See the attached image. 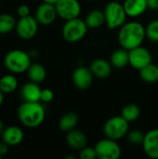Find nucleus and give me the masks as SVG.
Returning a JSON list of instances; mask_svg holds the SVG:
<instances>
[{
	"label": "nucleus",
	"instance_id": "1",
	"mask_svg": "<svg viewBox=\"0 0 158 159\" xmlns=\"http://www.w3.org/2000/svg\"><path fill=\"white\" fill-rule=\"evenodd\" d=\"M145 38V27L137 20L126 21L119 28L117 34V40L120 47L128 50L142 46Z\"/></svg>",
	"mask_w": 158,
	"mask_h": 159
},
{
	"label": "nucleus",
	"instance_id": "2",
	"mask_svg": "<svg viewBox=\"0 0 158 159\" xmlns=\"http://www.w3.org/2000/svg\"><path fill=\"white\" fill-rule=\"evenodd\" d=\"M17 116L24 127L34 129L45 121L46 109L41 102H23L18 107Z\"/></svg>",
	"mask_w": 158,
	"mask_h": 159
},
{
	"label": "nucleus",
	"instance_id": "3",
	"mask_svg": "<svg viewBox=\"0 0 158 159\" xmlns=\"http://www.w3.org/2000/svg\"><path fill=\"white\" fill-rule=\"evenodd\" d=\"M32 63V57L29 52L22 49H12L4 57L6 69L14 75L26 73Z\"/></svg>",
	"mask_w": 158,
	"mask_h": 159
},
{
	"label": "nucleus",
	"instance_id": "4",
	"mask_svg": "<svg viewBox=\"0 0 158 159\" xmlns=\"http://www.w3.org/2000/svg\"><path fill=\"white\" fill-rule=\"evenodd\" d=\"M105 16V24L110 30L119 29L126 21L128 15L123 4L119 1L112 0L106 4L103 8Z\"/></svg>",
	"mask_w": 158,
	"mask_h": 159
},
{
	"label": "nucleus",
	"instance_id": "5",
	"mask_svg": "<svg viewBox=\"0 0 158 159\" xmlns=\"http://www.w3.org/2000/svg\"><path fill=\"white\" fill-rule=\"evenodd\" d=\"M88 27L85 20L81 18H74L65 20L62 26L61 34L63 39L68 43H77L81 41L88 34Z\"/></svg>",
	"mask_w": 158,
	"mask_h": 159
},
{
	"label": "nucleus",
	"instance_id": "6",
	"mask_svg": "<svg viewBox=\"0 0 158 159\" xmlns=\"http://www.w3.org/2000/svg\"><path fill=\"white\" fill-rule=\"evenodd\" d=\"M102 130L105 137L119 141L125 138L129 131V122L122 116H115L109 118L104 123Z\"/></svg>",
	"mask_w": 158,
	"mask_h": 159
},
{
	"label": "nucleus",
	"instance_id": "7",
	"mask_svg": "<svg viewBox=\"0 0 158 159\" xmlns=\"http://www.w3.org/2000/svg\"><path fill=\"white\" fill-rule=\"evenodd\" d=\"M97 158L117 159L120 157L122 150L117 141L105 137L100 140L94 146Z\"/></svg>",
	"mask_w": 158,
	"mask_h": 159
},
{
	"label": "nucleus",
	"instance_id": "8",
	"mask_svg": "<svg viewBox=\"0 0 158 159\" xmlns=\"http://www.w3.org/2000/svg\"><path fill=\"white\" fill-rule=\"evenodd\" d=\"M39 23L35 17L31 15L20 18L17 20L15 31L17 35L22 40H30L34 38L38 32Z\"/></svg>",
	"mask_w": 158,
	"mask_h": 159
},
{
	"label": "nucleus",
	"instance_id": "9",
	"mask_svg": "<svg viewBox=\"0 0 158 159\" xmlns=\"http://www.w3.org/2000/svg\"><path fill=\"white\" fill-rule=\"evenodd\" d=\"M55 7L58 17L64 20L78 18L82 9L79 0H59Z\"/></svg>",
	"mask_w": 158,
	"mask_h": 159
},
{
	"label": "nucleus",
	"instance_id": "10",
	"mask_svg": "<svg viewBox=\"0 0 158 159\" xmlns=\"http://www.w3.org/2000/svg\"><path fill=\"white\" fill-rule=\"evenodd\" d=\"M129 65L136 69L141 70L146 65L152 63L153 56L149 49L140 46L133 49L129 50Z\"/></svg>",
	"mask_w": 158,
	"mask_h": 159
},
{
	"label": "nucleus",
	"instance_id": "11",
	"mask_svg": "<svg viewBox=\"0 0 158 159\" xmlns=\"http://www.w3.org/2000/svg\"><path fill=\"white\" fill-rule=\"evenodd\" d=\"M94 75L89 67L79 66L74 69L72 75V81L74 87L81 90L89 89L93 83Z\"/></svg>",
	"mask_w": 158,
	"mask_h": 159
},
{
	"label": "nucleus",
	"instance_id": "12",
	"mask_svg": "<svg viewBox=\"0 0 158 159\" xmlns=\"http://www.w3.org/2000/svg\"><path fill=\"white\" fill-rule=\"evenodd\" d=\"M34 17L40 25L47 26L52 24L58 17L55 5L45 2L41 3L35 9Z\"/></svg>",
	"mask_w": 158,
	"mask_h": 159
},
{
	"label": "nucleus",
	"instance_id": "13",
	"mask_svg": "<svg viewBox=\"0 0 158 159\" xmlns=\"http://www.w3.org/2000/svg\"><path fill=\"white\" fill-rule=\"evenodd\" d=\"M142 148L148 157L158 159V129H150L145 133Z\"/></svg>",
	"mask_w": 158,
	"mask_h": 159
},
{
	"label": "nucleus",
	"instance_id": "14",
	"mask_svg": "<svg viewBox=\"0 0 158 159\" xmlns=\"http://www.w3.org/2000/svg\"><path fill=\"white\" fill-rule=\"evenodd\" d=\"M89 69L92 72L94 77L99 79H105L110 76L113 71V65L110 61L105 59H95L91 61Z\"/></svg>",
	"mask_w": 158,
	"mask_h": 159
},
{
	"label": "nucleus",
	"instance_id": "15",
	"mask_svg": "<svg viewBox=\"0 0 158 159\" xmlns=\"http://www.w3.org/2000/svg\"><path fill=\"white\" fill-rule=\"evenodd\" d=\"M2 141L5 142L9 146L20 145L24 139L23 130L18 126H8L5 128L2 133Z\"/></svg>",
	"mask_w": 158,
	"mask_h": 159
},
{
	"label": "nucleus",
	"instance_id": "16",
	"mask_svg": "<svg viewBox=\"0 0 158 159\" xmlns=\"http://www.w3.org/2000/svg\"><path fill=\"white\" fill-rule=\"evenodd\" d=\"M65 141L67 145L76 151H80L84 147L88 145V138L87 135L80 129H73L66 133Z\"/></svg>",
	"mask_w": 158,
	"mask_h": 159
},
{
	"label": "nucleus",
	"instance_id": "17",
	"mask_svg": "<svg viewBox=\"0 0 158 159\" xmlns=\"http://www.w3.org/2000/svg\"><path fill=\"white\" fill-rule=\"evenodd\" d=\"M42 89L39 84L32 82H26L20 89V96L23 102H40Z\"/></svg>",
	"mask_w": 158,
	"mask_h": 159
},
{
	"label": "nucleus",
	"instance_id": "18",
	"mask_svg": "<svg viewBox=\"0 0 158 159\" xmlns=\"http://www.w3.org/2000/svg\"><path fill=\"white\" fill-rule=\"evenodd\" d=\"M128 17L138 18L148 9L146 0H125L123 3Z\"/></svg>",
	"mask_w": 158,
	"mask_h": 159
},
{
	"label": "nucleus",
	"instance_id": "19",
	"mask_svg": "<svg viewBox=\"0 0 158 159\" xmlns=\"http://www.w3.org/2000/svg\"><path fill=\"white\" fill-rule=\"evenodd\" d=\"M110 62L114 68L116 69H123L129 64V50L120 48L114 50L110 56Z\"/></svg>",
	"mask_w": 158,
	"mask_h": 159
},
{
	"label": "nucleus",
	"instance_id": "20",
	"mask_svg": "<svg viewBox=\"0 0 158 159\" xmlns=\"http://www.w3.org/2000/svg\"><path fill=\"white\" fill-rule=\"evenodd\" d=\"M78 121H79V118L76 113L67 112L64 115H62L61 117L60 118L58 127L62 132L67 133L76 128Z\"/></svg>",
	"mask_w": 158,
	"mask_h": 159
},
{
	"label": "nucleus",
	"instance_id": "21",
	"mask_svg": "<svg viewBox=\"0 0 158 159\" xmlns=\"http://www.w3.org/2000/svg\"><path fill=\"white\" fill-rule=\"evenodd\" d=\"M85 21L88 29H98L105 23V16L103 10L100 8H94L90 10L85 19Z\"/></svg>",
	"mask_w": 158,
	"mask_h": 159
},
{
	"label": "nucleus",
	"instance_id": "22",
	"mask_svg": "<svg viewBox=\"0 0 158 159\" xmlns=\"http://www.w3.org/2000/svg\"><path fill=\"white\" fill-rule=\"evenodd\" d=\"M26 73L29 80L37 84L44 82L47 77L46 68L38 62H32Z\"/></svg>",
	"mask_w": 158,
	"mask_h": 159
},
{
	"label": "nucleus",
	"instance_id": "23",
	"mask_svg": "<svg viewBox=\"0 0 158 159\" xmlns=\"http://www.w3.org/2000/svg\"><path fill=\"white\" fill-rule=\"evenodd\" d=\"M18 86H19L18 78L12 73L4 75L0 78V90L5 95L13 93L18 89Z\"/></svg>",
	"mask_w": 158,
	"mask_h": 159
},
{
	"label": "nucleus",
	"instance_id": "24",
	"mask_svg": "<svg viewBox=\"0 0 158 159\" xmlns=\"http://www.w3.org/2000/svg\"><path fill=\"white\" fill-rule=\"evenodd\" d=\"M140 77L146 83H156L158 81V66L155 63H150L139 70Z\"/></svg>",
	"mask_w": 158,
	"mask_h": 159
},
{
	"label": "nucleus",
	"instance_id": "25",
	"mask_svg": "<svg viewBox=\"0 0 158 159\" xmlns=\"http://www.w3.org/2000/svg\"><path fill=\"white\" fill-rule=\"evenodd\" d=\"M17 20L9 13L0 14V34H7L15 30Z\"/></svg>",
	"mask_w": 158,
	"mask_h": 159
},
{
	"label": "nucleus",
	"instance_id": "26",
	"mask_svg": "<svg viewBox=\"0 0 158 159\" xmlns=\"http://www.w3.org/2000/svg\"><path fill=\"white\" fill-rule=\"evenodd\" d=\"M121 116L128 121V122H134L136 121L141 116V109L135 103H129L125 105L121 111Z\"/></svg>",
	"mask_w": 158,
	"mask_h": 159
},
{
	"label": "nucleus",
	"instance_id": "27",
	"mask_svg": "<svg viewBox=\"0 0 158 159\" xmlns=\"http://www.w3.org/2000/svg\"><path fill=\"white\" fill-rule=\"evenodd\" d=\"M146 38L151 42H158V20H151L145 27Z\"/></svg>",
	"mask_w": 158,
	"mask_h": 159
},
{
	"label": "nucleus",
	"instance_id": "28",
	"mask_svg": "<svg viewBox=\"0 0 158 159\" xmlns=\"http://www.w3.org/2000/svg\"><path fill=\"white\" fill-rule=\"evenodd\" d=\"M144 136H145V133H143L142 131L139 129H132L128 132L126 138L130 144L138 146V145H142Z\"/></svg>",
	"mask_w": 158,
	"mask_h": 159
},
{
	"label": "nucleus",
	"instance_id": "29",
	"mask_svg": "<svg viewBox=\"0 0 158 159\" xmlns=\"http://www.w3.org/2000/svg\"><path fill=\"white\" fill-rule=\"evenodd\" d=\"M78 157L80 159H95L97 158V154L94 147L86 146L79 151Z\"/></svg>",
	"mask_w": 158,
	"mask_h": 159
},
{
	"label": "nucleus",
	"instance_id": "30",
	"mask_svg": "<svg viewBox=\"0 0 158 159\" xmlns=\"http://www.w3.org/2000/svg\"><path fill=\"white\" fill-rule=\"evenodd\" d=\"M54 99V92L50 89H43L41 92L40 102L43 103H49Z\"/></svg>",
	"mask_w": 158,
	"mask_h": 159
},
{
	"label": "nucleus",
	"instance_id": "31",
	"mask_svg": "<svg viewBox=\"0 0 158 159\" xmlns=\"http://www.w3.org/2000/svg\"><path fill=\"white\" fill-rule=\"evenodd\" d=\"M31 9L29 7V6L25 5V4H22V5H20L17 8V15L20 17V18H22V17H26V16H29L31 15Z\"/></svg>",
	"mask_w": 158,
	"mask_h": 159
},
{
	"label": "nucleus",
	"instance_id": "32",
	"mask_svg": "<svg viewBox=\"0 0 158 159\" xmlns=\"http://www.w3.org/2000/svg\"><path fill=\"white\" fill-rule=\"evenodd\" d=\"M10 146L7 145L5 142H0V157H3L4 156H6L8 152V148Z\"/></svg>",
	"mask_w": 158,
	"mask_h": 159
},
{
	"label": "nucleus",
	"instance_id": "33",
	"mask_svg": "<svg viewBox=\"0 0 158 159\" xmlns=\"http://www.w3.org/2000/svg\"><path fill=\"white\" fill-rule=\"evenodd\" d=\"M147 7L151 10H158V0H146Z\"/></svg>",
	"mask_w": 158,
	"mask_h": 159
},
{
	"label": "nucleus",
	"instance_id": "34",
	"mask_svg": "<svg viewBox=\"0 0 158 159\" xmlns=\"http://www.w3.org/2000/svg\"><path fill=\"white\" fill-rule=\"evenodd\" d=\"M4 129H5V125H4L3 121L0 119V137L2 136V133H3Z\"/></svg>",
	"mask_w": 158,
	"mask_h": 159
},
{
	"label": "nucleus",
	"instance_id": "35",
	"mask_svg": "<svg viewBox=\"0 0 158 159\" xmlns=\"http://www.w3.org/2000/svg\"><path fill=\"white\" fill-rule=\"evenodd\" d=\"M43 2L45 3H48V4H51V5H56V3L59 1V0H42Z\"/></svg>",
	"mask_w": 158,
	"mask_h": 159
},
{
	"label": "nucleus",
	"instance_id": "36",
	"mask_svg": "<svg viewBox=\"0 0 158 159\" xmlns=\"http://www.w3.org/2000/svg\"><path fill=\"white\" fill-rule=\"evenodd\" d=\"M4 93L0 90V107L2 106V104H3V102H4Z\"/></svg>",
	"mask_w": 158,
	"mask_h": 159
},
{
	"label": "nucleus",
	"instance_id": "37",
	"mask_svg": "<svg viewBox=\"0 0 158 159\" xmlns=\"http://www.w3.org/2000/svg\"><path fill=\"white\" fill-rule=\"evenodd\" d=\"M84 1H92V0H84Z\"/></svg>",
	"mask_w": 158,
	"mask_h": 159
},
{
	"label": "nucleus",
	"instance_id": "38",
	"mask_svg": "<svg viewBox=\"0 0 158 159\" xmlns=\"http://www.w3.org/2000/svg\"><path fill=\"white\" fill-rule=\"evenodd\" d=\"M1 158H2V157H0V159H1Z\"/></svg>",
	"mask_w": 158,
	"mask_h": 159
},
{
	"label": "nucleus",
	"instance_id": "39",
	"mask_svg": "<svg viewBox=\"0 0 158 159\" xmlns=\"http://www.w3.org/2000/svg\"><path fill=\"white\" fill-rule=\"evenodd\" d=\"M0 2H1V0H0Z\"/></svg>",
	"mask_w": 158,
	"mask_h": 159
}]
</instances>
